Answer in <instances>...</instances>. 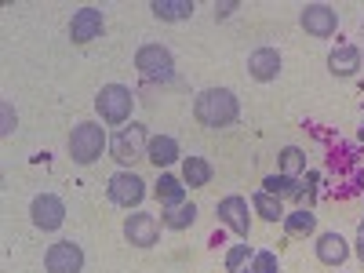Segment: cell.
<instances>
[{
    "label": "cell",
    "mask_w": 364,
    "mask_h": 273,
    "mask_svg": "<svg viewBox=\"0 0 364 273\" xmlns=\"http://www.w3.org/2000/svg\"><path fill=\"white\" fill-rule=\"evenodd\" d=\"M237 113H240L237 95H233V91H226V87H208V91H200L197 102H193V117L200 120L204 128H215V132L226 128V124H233Z\"/></svg>",
    "instance_id": "cell-1"
},
{
    "label": "cell",
    "mask_w": 364,
    "mask_h": 273,
    "mask_svg": "<svg viewBox=\"0 0 364 273\" xmlns=\"http://www.w3.org/2000/svg\"><path fill=\"white\" fill-rule=\"evenodd\" d=\"M95 109H99V117L106 120V124H124V120L132 117V109H135L132 87H124V84H106L99 95H95Z\"/></svg>",
    "instance_id": "cell-2"
},
{
    "label": "cell",
    "mask_w": 364,
    "mask_h": 273,
    "mask_svg": "<svg viewBox=\"0 0 364 273\" xmlns=\"http://www.w3.org/2000/svg\"><path fill=\"white\" fill-rule=\"evenodd\" d=\"M102 149H106V132L99 124L84 120V124L73 128V135H70V157L77 164H95L102 157Z\"/></svg>",
    "instance_id": "cell-3"
},
{
    "label": "cell",
    "mask_w": 364,
    "mask_h": 273,
    "mask_svg": "<svg viewBox=\"0 0 364 273\" xmlns=\"http://www.w3.org/2000/svg\"><path fill=\"white\" fill-rule=\"evenodd\" d=\"M109 146H113V157H117L120 164H135V161H146L149 135H146L142 124H135V120H132L128 128H120V132H117V139H113Z\"/></svg>",
    "instance_id": "cell-4"
},
{
    "label": "cell",
    "mask_w": 364,
    "mask_h": 273,
    "mask_svg": "<svg viewBox=\"0 0 364 273\" xmlns=\"http://www.w3.org/2000/svg\"><path fill=\"white\" fill-rule=\"evenodd\" d=\"M135 70H139L146 80H171V77H175L171 51L161 48V44H146V48H139V55H135Z\"/></svg>",
    "instance_id": "cell-5"
},
{
    "label": "cell",
    "mask_w": 364,
    "mask_h": 273,
    "mask_svg": "<svg viewBox=\"0 0 364 273\" xmlns=\"http://www.w3.org/2000/svg\"><path fill=\"white\" fill-rule=\"evenodd\" d=\"M29 215H33L37 230L51 233V230H58L66 223V204L58 200L55 193H41V197H33V204H29Z\"/></svg>",
    "instance_id": "cell-6"
},
{
    "label": "cell",
    "mask_w": 364,
    "mask_h": 273,
    "mask_svg": "<svg viewBox=\"0 0 364 273\" xmlns=\"http://www.w3.org/2000/svg\"><path fill=\"white\" fill-rule=\"evenodd\" d=\"M146 197V182L135 175V171H117L109 178V200L120 204V208H139Z\"/></svg>",
    "instance_id": "cell-7"
},
{
    "label": "cell",
    "mask_w": 364,
    "mask_h": 273,
    "mask_svg": "<svg viewBox=\"0 0 364 273\" xmlns=\"http://www.w3.org/2000/svg\"><path fill=\"white\" fill-rule=\"evenodd\" d=\"M44 269L48 273H80L84 269V252L73 240H58V245L48 248L44 255Z\"/></svg>",
    "instance_id": "cell-8"
},
{
    "label": "cell",
    "mask_w": 364,
    "mask_h": 273,
    "mask_svg": "<svg viewBox=\"0 0 364 273\" xmlns=\"http://www.w3.org/2000/svg\"><path fill=\"white\" fill-rule=\"evenodd\" d=\"M299 22H302V29H306L310 37H331L339 29V15H336V8H328V4H306L302 15H299Z\"/></svg>",
    "instance_id": "cell-9"
},
{
    "label": "cell",
    "mask_w": 364,
    "mask_h": 273,
    "mask_svg": "<svg viewBox=\"0 0 364 273\" xmlns=\"http://www.w3.org/2000/svg\"><path fill=\"white\" fill-rule=\"evenodd\" d=\"M124 237L135 248H154L157 237H161V223L154 215H146V211H135V215L124 219Z\"/></svg>",
    "instance_id": "cell-10"
},
{
    "label": "cell",
    "mask_w": 364,
    "mask_h": 273,
    "mask_svg": "<svg viewBox=\"0 0 364 273\" xmlns=\"http://www.w3.org/2000/svg\"><path fill=\"white\" fill-rule=\"evenodd\" d=\"M219 223H226L237 237H248L252 233V215H248V200L245 197H223L219 200Z\"/></svg>",
    "instance_id": "cell-11"
},
{
    "label": "cell",
    "mask_w": 364,
    "mask_h": 273,
    "mask_svg": "<svg viewBox=\"0 0 364 273\" xmlns=\"http://www.w3.org/2000/svg\"><path fill=\"white\" fill-rule=\"evenodd\" d=\"M102 11L99 8H80L70 22V41L73 44H91V41H99L102 37Z\"/></svg>",
    "instance_id": "cell-12"
},
{
    "label": "cell",
    "mask_w": 364,
    "mask_h": 273,
    "mask_svg": "<svg viewBox=\"0 0 364 273\" xmlns=\"http://www.w3.org/2000/svg\"><path fill=\"white\" fill-rule=\"evenodd\" d=\"M248 73L255 77V80H273L281 73V51L277 48H255L252 51V58H248Z\"/></svg>",
    "instance_id": "cell-13"
},
{
    "label": "cell",
    "mask_w": 364,
    "mask_h": 273,
    "mask_svg": "<svg viewBox=\"0 0 364 273\" xmlns=\"http://www.w3.org/2000/svg\"><path fill=\"white\" fill-rule=\"evenodd\" d=\"M346 255H350L346 237H339V233H321V237H317V259H321L324 266H343Z\"/></svg>",
    "instance_id": "cell-14"
},
{
    "label": "cell",
    "mask_w": 364,
    "mask_h": 273,
    "mask_svg": "<svg viewBox=\"0 0 364 273\" xmlns=\"http://www.w3.org/2000/svg\"><path fill=\"white\" fill-rule=\"evenodd\" d=\"M360 48H353V44H339L336 51L328 55V70L336 73V77H353L357 70H360Z\"/></svg>",
    "instance_id": "cell-15"
},
{
    "label": "cell",
    "mask_w": 364,
    "mask_h": 273,
    "mask_svg": "<svg viewBox=\"0 0 364 273\" xmlns=\"http://www.w3.org/2000/svg\"><path fill=\"white\" fill-rule=\"evenodd\" d=\"M146 161H149V164H157V168L175 164V161H178V142H175L171 135H157V139H149Z\"/></svg>",
    "instance_id": "cell-16"
},
{
    "label": "cell",
    "mask_w": 364,
    "mask_h": 273,
    "mask_svg": "<svg viewBox=\"0 0 364 273\" xmlns=\"http://www.w3.org/2000/svg\"><path fill=\"white\" fill-rule=\"evenodd\" d=\"M149 11H154L161 22H182V18L193 15V4H190V0H154Z\"/></svg>",
    "instance_id": "cell-17"
},
{
    "label": "cell",
    "mask_w": 364,
    "mask_h": 273,
    "mask_svg": "<svg viewBox=\"0 0 364 273\" xmlns=\"http://www.w3.org/2000/svg\"><path fill=\"white\" fill-rule=\"evenodd\" d=\"M182 182H186L190 190H200L211 182V164L204 157H186L182 161Z\"/></svg>",
    "instance_id": "cell-18"
},
{
    "label": "cell",
    "mask_w": 364,
    "mask_h": 273,
    "mask_svg": "<svg viewBox=\"0 0 364 273\" xmlns=\"http://www.w3.org/2000/svg\"><path fill=\"white\" fill-rule=\"evenodd\" d=\"M262 193H273V197H302V186H299L291 175H266L262 178Z\"/></svg>",
    "instance_id": "cell-19"
},
{
    "label": "cell",
    "mask_w": 364,
    "mask_h": 273,
    "mask_svg": "<svg viewBox=\"0 0 364 273\" xmlns=\"http://www.w3.org/2000/svg\"><path fill=\"white\" fill-rule=\"evenodd\" d=\"M157 200L161 204H168V208H175V204H186L182 197H186V186H182V182L175 178V175H161V182H157Z\"/></svg>",
    "instance_id": "cell-20"
},
{
    "label": "cell",
    "mask_w": 364,
    "mask_h": 273,
    "mask_svg": "<svg viewBox=\"0 0 364 273\" xmlns=\"http://www.w3.org/2000/svg\"><path fill=\"white\" fill-rule=\"evenodd\" d=\"M161 223L168 230H186V226L197 223V208L193 204H175V208H168L164 215H161Z\"/></svg>",
    "instance_id": "cell-21"
},
{
    "label": "cell",
    "mask_w": 364,
    "mask_h": 273,
    "mask_svg": "<svg viewBox=\"0 0 364 273\" xmlns=\"http://www.w3.org/2000/svg\"><path fill=\"white\" fill-rule=\"evenodd\" d=\"M252 208H255V215H262L266 223H281V219H284L281 197H273V193H255V197H252Z\"/></svg>",
    "instance_id": "cell-22"
},
{
    "label": "cell",
    "mask_w": 364,
    "mask_h": 273,
    "mask_svg": "<svg viewBox=\"0 0 364 273\" xmlns=\"http://www.w3.org/2000/svg\"><path fill=\"white\" fill-rule=\"evenodd\" d=\"M284 226H288L291 237H310L317 230V215L306 211V208H299V211H291V215H284Z\"/></svg>",
    "instance_id": "cell-23"
},
{
    "label": "cell",
    "mask_w": 364,
    "mask_h": 273,
    "mask_svg": "<svg viewBox=\"0 0 364 273\" xmlns=\"http://www.w3.org/2000/svg\"><path fill=\"white\" fill-rule=\"evenodd\" d=\"M252 259H255V252L248 245H233L226 252V273H252Z\"/></svg>",
    "instance_id": "cell-24"
},
{
    "label": "cell",
    "mask_w": 364,
    "mask_h": 273,
    "mask_svg": "<svg viewBox=\"0 0 364 273\" xmlns=\"http://www.w3.org/2000/svg\"><path fill=\"white\" fill-rule=\"evenodd\" d=\"M299 171H306V154H302L299 146H284L281 149V175H299Z\"/></svg>",
    "instance_id": "cell-25"
},
{
    "label": "cell",
    "mask_w": 364,
    "mask_h": 273,
    "mask_svg": "<svg viewBox=\"0 0 364 273\" xmlns=\"http://www.w3.org/2000/svg\"><path fill=\"white\" fill-rule=\"evenodd\" d=\"M252 273H281V262L273 252H255L252 259Z\"/></svg>",
    "instance_id": "cell-26"
},
{
    "label": "cell",
    "mask_w": 364,
    "mask_h": 273,
    "mask_svg": "<svg viewBox=\"0 0 364 273\" xmlns=\"http://www.w3.org/2000/svg\"><path fill=\"white\" fill-rule=\"evenodd\" d=\"M4 135H11L15 132V113H11V106H4V128H0Z\"/></svg>",
    "instance_id": "cell-27"
},
{
    "label": "cell",
    "mask_w": 364,
    "mask_h": 273,
    "mask_svg": "<svg viewBox=\"0 0 364 273\" xmlns=\"http://www.w3.org/2000/svg\"><path fill=\"white\" fill-rule=\"evenodd\" d=\"M230 11H237V0H226V4H215V18H226Z\"/></svg>",
    "instance_id": "cell-28"
},
{
    "label": "cell",
    "mask_w": 364,
    "mask_h": 273,
    "mask_svg": "<svg viewBox=\"0 0 364 273\" xmlns=\"http://www.w3.org/2000/svg\"><path fill=\"white\" fill-rule=\"evenodd\" d=\"M357 259L364 262V233H360V240H357Z\"/></svg>",
    "instance_id": "cell-29"
},
{
    "label": "cell",
    "mask_w": 364,
    "mask_h": 273,
    "mask_svg": "<svg viewBox=\"0 0 364 273\" xmlns=\"http://www.w3.org/2000/svg\"><path fill=\"white\" fill-rule=\"evenodd\" d=\"M360 139H364V124H360Z\"/></svg>",
    "instance_id": "cell-30"
},
{
    "label": "cell",
    "mask_w": 364,
    "mask_h": 273,
    "mask_svg": "<svg viewBox=\"0 0 364 273\" xmlns=\"http://www.w3.org/2000/svg\"><path fill=\"white\" fill-rule=\"evenodd\" d=\"M360 233H364V219H360Z\"/></svg>",
    "instance_id": "cell-31"
},
{
    "label": "cell",
    "mask_w": 364,
    "mask_h": 273,
    "mask_svg": "<svg viewBox=\"0 0 364 273\" xmlns=\"http://www.w3.org/2000/svg\"><path fill=\"white\" fill-rule=\"evenodd\" d=\"M360 58H364V51H360Z\"/></svg>",
    "instance_id": "cell-32"
}]
</instances>
